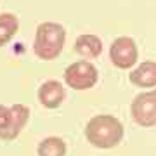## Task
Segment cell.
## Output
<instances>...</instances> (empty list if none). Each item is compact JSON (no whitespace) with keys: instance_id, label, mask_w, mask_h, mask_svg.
I'll list each match as a JSON object with an SVG mask.
<instances>
[{"instance_id":"cell-1","label":"cell","mask_w":156,"mask_h":156,"mask_svg":"<svg viewBox=\"0 0 156 156\" xmlns=\"http://www.w3.org/2000/svg\"><path fill=\"white\" fill-rule=\"evenodd\" d=\"M123 123L113 115H95L85 125V139L94 147L111 149L123 140Z\"/></svg>"},{"instance_id":"cell-2","label":"cell","mask_w":156,"mask_h":156,"mask_svg":"<svg viewBox=\"0 0 156 156\" xmlns=\"http://www.w3.org/2000/svg\"><path fill=\"white\" fill-rule=\"evenodd\" d=\"M64 44H66V30L62 24L52 21L38 24L33 44V52L37 57H40L42 61H52L62 52Z\"/></svg>"},{"instance_id":"cell-3","label":"cell","mask_w":156,"mask_h":156,"mask_svg":"<svg viewBox=\"0 0 156 156\" xmlns=\"http://www.w3.org/2000/svg\"><path fill=\"white\" fill-rule=\"evenodd\" d=\"M99 80V71L90 61L71 62L64 69V83L73 90H89L95 87Z\"/></svg>"},{"instance_id":"cell-4","label":"cell","mask_w":156,"mask_h":156,"mask_svg":"<svg viewBox=\"0 0 156 156\" xmlns=\"http://www.w3.org/2000/svg\"><path fill=\"white\" fill-rule=\"evenodd\" d=\"M130 115L134 122L142 128L156 125V89L144 90L134 97L130 104Z\"/></svg>"},{"instance_id":"cell-5","label":"cell","mask_w":156,"mask_h":156,"mask_svg":"<svg viewBox=\"0 0 156 156\" xmlns=\"http://www.w3.org/2000/svg\"><path fill=\"white\" fill-rule=\"evenodd\" d=\"M109 59L118 69H130L139 59V49L132 37H118L109 45Z\"/></svg>"},{"instance_id":"cell-6","label":"cell","mask_w":156,"mask_h":156,"mask_svg":"<svg viewBox=\"0 0 156 156\" xmlns=\"http://www.w3.org/2000/svg\"><path fill=\"white\" fill-rule=\"evenodd\" d=\"M66 99V87L57 80H47L38 87V101L47 109H56Z\"/></svg>"},{"instance_id":"cell-7","label":"cell","mask_w":156,"mask_h":156,"mask_svg":"<svg viewBox=\"0 0 156 156\" xmlns=\"http://www.w3.org/2000/svg\"><path fill=\"white\" fill-rule=\"evenodd\" d=\"M130 83L140 89H156V62L154 61H144L137 68L132 69L128 75Z\"/></svg>"},{"instance_id":"cell-8","label":"cell","mask_w":156,"mask_h":156,"mask_svg":"<svg viewBox=\"0 0 156 156\" xmlns=\"http://www.w3.org/2000/svg\"><path fill=\"white\" fill-rule=\"evenodd\" d=\"M12 123L9 128L0 132V139L2 140H14L17 135L21 134V130L26 127L30 118V108L26 104H12Z\"/></svg>"},{"instance_id":"cell-9","label":"cell","mask_w":156,"mask_h":156,"mask_svg":"<svg viewBox=\"0 0 156 156\" xmlns=\"http://www.w3.org/2000/svg\"><path fill=\"white\" fill-rule=\"evenodd\" d=\"M73 50L78 56L85 57V59H95L102 54V40L94 33H85L80 35L75 40V47Z\"/></svg>"},{"instance_id":"cell-10","label":"cell","mask_w":156,"mask_h":156,"mask_svg":"<svg viewBox=\"0 0 156 156\" xmlns=\"http://www.w3.org/2000/svg\"><path fill=\"white\" fill-rule=\"evenodd\" d=\"M66 142L61 137H45L38 142L37 154L38 156H66Z\"/></svg>"},{"instance_id":"cell-11","label":"cell","mask_w":156,"mask_h":156,"mask_svg":"<svg viewBox=\"0 0 156 156\" xmlns=\"http://www.w3.org/2000/svg\"><path fill=\"white\" fill-rule=\"evenodd\" d=\"M19 30V21L11 12L0 14V47L9 44Z\"/></svg>"},{"instance_id":"cell-12","label":"cell","mask_w":156,"mask_h":156,"mask_svg":"<svg viewBox=\"0 0 156 156\" xmlns=\"http://www.w3.org/2000/svg\"><path fill=\"white\" fill-rule=\"evenodd\" d=\"M12 123V109L11 106L7 108L4 104H0V132L9 128V125Z\"/></svg>"}]
</instances>
